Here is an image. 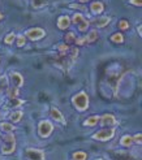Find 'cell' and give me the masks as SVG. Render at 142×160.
I'll return each instance as SVG.
<instances>
[{
    "label": "cell",
    "mask_w": 142,
    "mask_h": 160,
    "mask_svg": "<svg viewBox=\"0 0 142 160\" xmlns=\"http://www.w3.org/2000/svg\"><path fill=\"white\" fill-rule=\"evenodd\" d=\"M119 28H120L121 30H127V29H129V22H128L127 20H121V21L119 22Z\"/></svg>",
    "instance_id": "27"
},
{
    "label": "cell",
    "mask_w": 142,
    "mask_h": 160,
    "mask_svg": "<svg viewBox=\"0 0 142 160\" xmlns=\"http://www.w3.org/2000/svg\"><path fill=\"white\" fill-rule=\"evenodd\" d=\"M0 129L5 133H12L14 130V125H12L11 122H2L0 124Z\"/></svg>",
    "instance_id": "15"
},
{
    "label": "cell",
    "mask_w": 142,
    "mask_h": 160,
    "mask_svg": "<svg viewBox=\"0 0 142 160\" xmlns=\"http://www.w3.org/2000/svg\"><path fill=\"white\" fill-rule=\"evenodd\" d=\"M0 139H2V137H0Z\"/></svg>",
    "instance_id": "38"
},
{
    "label": "cell",
    "mask_w": 142,
    "mask_h": 160,
    "mask_svg": "<svg viewBox=\"0 0 142 160\" xmlns=\"http://www.w3.org/2000/svg\"><path fill=\"white\" fill-rule=\"evenodd\" d=\"M77 25H78V30H80V31H85V30H88V28H89V21L84 18L82 21L78 22Z\"/></svg>",
    "instance_id": "20"
},
{
    "label": "cell",
    "mask_w": 142,
    "mask_h": 160,
    "mask_svg": "<svg viewBox=\"0 0 142 160\" xmlns=\"http://www.w3.org/2000/svg\"><path fill=\"white\" fill-rule=\"evenodd\" d=\"M133 138V142H136V143H142V135L138 133V134H136L134 137H132Z\"/></svg>",
    "instance_id": "31"
},
{
    "label": "cell",
    "mask_w": 142,
    "mask_h": 160,
    "mask_svg": "<svg viewBox=\"0 0 142 160\" xmlns=\"http://www.w3.org/2000/svg\"><path fill=\"white\" fill-rule=\"evenodd\" d=\"M120 143L124 147H129L133 143V138L130 137V135H124V137H121V139H120Z\"/></svg>",
    "instance_id": "16"
},
{
    "label": "cell",
    "mask_w": 142,
    "mask_h": 160,
    "mask_svg": "<svg viewBox=\"0 0 142 160\" xmlns=\"http://www.w3.org/2000/svg\"><path fill=\"white\" fill-rule=\"evenodd\" d=\"M11 77H12V81H13L16 87H21L23 85V78H22V76L20 73H16V72H13V73L11 74Z\"/></svg>",
    "instance_id": "11"
},
{
    "label": "cell",
    "mask_w": 142,
    "mask_h": 160,
    "mask_svg": "<svg viewBox=\"0 0 142 160\" xmlns=\"http://www.w3.org/2000/svg\"><path fill=\"white\" fill-rule=\"evenodd\" d=\"M81 3H86V2H89V0H80Z\"/></svg>",
    "instance_id": "35"
},
{
    "label": "cell",
    "mask_w": 142,
    "mask_h": 160,
    "mask_svg": "<svg viewBox=\"0 0 142 160\" xmlns=\"http://www.w3.org/2000/svg\"><path fill=\"white\" fill-rule=\"evenodd\" d=\"M50 115H51V117L55 120V121H59V122H61V124H65L64 116H63V113H61V112H60L58 108L52 107V108H51V112H50Z\"/></svg>",
    "instance_id": "8"
},
{
    "label": "cell",
    "mask_w": 142,
    "mask_h": 160,
    "mask_svg": "<svg viewBox=\"0 0 142 160\" xmlns=\"http://www.w3.org/2000/svg\"><path fill=\"white\" fill-rule=\"evenodd\" d=\"M16 148V138L13 133H7L4 137V145L2 147V152L4 155H9L12 154Z\"/></svg>",
    "instance_id": "2"
},
{
    "label": "cell",
    "mask_w": 142,
    "mask_h": 160,
    "mask_svg": "<svg viewBox=\"0 0 142 160\" xmlns=\"http://www.w3.org/2000/svg\"><path fill=\"white\" fill-rule=\"evenodd\" d=\"M76 43H77L78 46H82V44L86 43V41H85V38H80V39H77V41H76Z\"/></svg>",
    "instance_id": "33"
},
{
    "label": "cell",
    "mask_w": 142,
    "mask_h": 160,
    "mask_svg": "<svg viewBox=\"0 0 142 160\" xmlns=\"http://www.w3.org/2000/svg\"><path fill=\"white\" fill-rule=\"evenodd\" d=\"M25 41H26L25 37H23V35H18L17 37V46L18 47H22L23 44H25Z\"/></svg>",
    "instance_id": "28"
},
{
    "label": "cell",
    "mask_w": 142,
    "mask_h": 160,
    "mask_svg": "<svg viewBox=\"0 0 142 160\" xmlns=\"http://www.w3.org/2000/svg\"><path fill=\"white\" fill-rule=\"evenodd\" d=\"M9 87H8V78L7 76H2L0 77V92L7 91Z\"/></svg>",
    "instance_id": "14"
},
{
    "label": "cell",
    "mask_w": 142,
    "mask_h": 160,
    "mask_svg": "<svg viewBox=\"0 0 142 160\" xmlns=\"http://www.w3.org/2000/svg\"><path fill=\"white\" fill-rule=\"evenodd\" d=\"M82 20H84V17H82V14H80V13H76L73 16V22L74 23H78V22L82 21Z\"/></svg>",
    "instance_id": "29"
},
{
    "label": "cell",
    "mask_w": 142,
    "mask_h": 160,
    "mask_svg": "<svg viewBox=\"0 0 142 160\" xmlns=\"http://www.w3.org/2000/svg\"><path fill=\"white\" fill-rule=\"evenodd\" d=\"M72 102H73V106L78 111H85L89 107V98H88V95H86V92H84V91L76 94Z\"/></svg>",
    "instance_id": "1"
},
{
    "label": "cell",
    "mask_w": 142,
    "mask_h": 160,
    "mask_svg": "<svg viewBox=\"0 0 142 160\" xmlns=\"http://www.w3.org/2000/svg\"><path fill=\"white\" fill-rule=\"evenodd\" d=\"M76 41V37H74V33H68L65 34V42L67 43H72Z\"/></svg>",
    "instance_id": "26"
},
{
    "label": "cell",
    "mask_w": 142,
    "mask_h": 160,
    "mask_svg": "<svg viewBox=\"0 0 142 160\" xmlns=\"http://www.w3.org/2000/svg\"><path fill=\"white\" fill-rule=\"evenodd\" d=\"M103 9H104V7H103V4H102L100 2H95V3L91 4V12L93 13L99 14V13L103 12Z\"/></svg>",
    "instance_id": "12"
},
{
    "label": "cell",
    "mask_w": 142,
    "mask_h": 160,
    "mask_svg": "<svg viewBox=\"0 0 142 160\" xmlns=\"http://www.w3.org/2000/svg\"><path fill=\"white\" fill-rule=\"evenodd\" d=\"M73 160H86V152L84 151H77L73 154Z\"/></svg>",
    "instance_id": "23"
},
{
    "label": "cell",
    "mask_w": 142,
    "mask_h": 160,
    "mask_svg": "<svg viewBox=\"0 0 142 160\" xmlns=\"http://www.w3.org/2000/svg\"><path fill=\"white\" fill-rule=\"evenodd\" d=\"M97 160H102V159H97Z\"/></svg>",
    "instance_id": "37"
},
{
    "label": "cell",
    "mask_w": 142,
    "mask_h": 160,
    "mask_svg": "<svg viewBox=\"0 0 142 160\" xmlns=\"http://www.w3.org/2000/svg\"><path fill=\"white\" fill-rule=\"evenodd\" d=\"M111 21V18L108 17V16H100V17L95 18L93 21V23L95 25L97 28H104L106 25H108V22Z\"/></svg>",
    "instance_id": "9"
},
{
    "label": "cell",
    "mask_w": 142,
    "mask_h": 160,
    "mask_svg": "<svg viewBox=\"0 0 142 160\" xmlns=\"http://www.w3.org/2000/svg\"><path fill=\"white\" fill-rule=\"evenodd\" d=\"M138 34L142 35V29H141V26H138Z\"/></svg>",
    "instance_id": "34"
},
{
    "label": "cell",
    "mask_w": 142,
    "mask_h": 160,
    "mask_svg": "<svg viewBox=\"0 0 142 160\" xmlns=\"http://www.w3.org/2000/svg\"><path fill=\"white\" fill-rule=\"evenodd\" d=\"M69 25H70V18L68 16H61V17H59V20H58V28L59 29L64 30V29L69 28Z\"/></svg>",
    "instance_id": "10"
},
{
    "label": "cell",
    "mask_w": 142,
    "mask_h": 160,
    "mask_svg": "<svg viewBox=\"0 0 142 160\" xmlns=\"http://www.w3.org/2000/svg\"><path fill=\"white\" fill-rule=\"evenodd\" d=\"M25 156L28 160H44V152L38 148H26Z\"/></svg>",
    "instance_id": "5"
},
{
    "label": "cell",
    "mask_w": 142,
    "mask_h": 160,
    "mask_svg": "<svg viewBox=\"0 0 142 160\" xmlns=\"http://www.w3.org/2000/svg\"><path fill=\"white\" fill-rule=\"evenodd\" d=\"M14 39H16V35H14L13 33H11V34H8V35L5 37V39H4V42H5L7 44H12V43L14 42Z\"/></svg>",
    "instance_id": "25"
},
{
    "label": "cell",
    "mask_w": 142,
    "mask_h": 160,
    "mask_svg": "<svg viewBox=\"0 0 142 160\" xmlns=\"http://www.w3.org/2000/svg\"><path fill=\"white\" fill-rule=\"evenodd\" d=\"M99 121H100V125L111 128V126H114L116 124V118L112 115H103L102 117H99Z\"/></svg>",
    "instance_id": "7"
},
{
    "label": "cell",
    "mask_w": 142,
    "mask_h": 160,
    "mask_svg": "<svg viewBox=\"0 0 142 160\" xmlns=\"http://www.w3.org/2000/svg\"><path fill=\"white\" fill-rule=\"evenodd\" d=\"M0 20H2V13H0Z\"/></svg>",
    "instance_id": "36"
},
{
    "label": "cell",
    "mask_w": 142,
    "mask_h": 160,
    "mask_svg": "<svg viewBox=\"0 0 142 160\" xmlns=\"http://www.w3.org/2000/svg\"><path fill=\"white\" fill-rule=\"evenodd\" d=\"M115 135V129L111 128H107V129H102L99 132H97L95 134H93V139L95 141H108L111 139Z\"/></svg>",
    "instance_id": "3"
},
{
    "label": "cell",
    "mask_w": 142,
    "mask_h": 160,
    "mask_svg": "<svg viewBox=\"0 0 142 160\" xmlns=\"http://www.w3.org/2000/svg\"><path fill=\"white\" fill-rule=\"evenodd\" d=\"M58 50L61 51V52H67L69 50V46H67V44H59L58 46Z\"/></svg>",
    "instance_id": "30"
},
{
    "label": "cell",
    "mask_w": 142,
    "mask_h": 160,
    "mask_svg": "<svg viewBox=\"0 0 142 160\" xmlns=\"http://www.w3.org/2000/svg\"><path fill=\"white\" fill-rule=\"evenodd\" d=\"M98 122H99V116H91V117H88L85 120L84 125L85 126H94V125H97Z\"/></svg>",
    "instance_id": "13"
},
{
    "label": "cell",
    "mask_w": 142,
    "mask_h": 160,
    "mask_svg": "<svg viewBox=\"0 0 142 160\" xmlns=\"http://www.w3.org/2000/svg\"><path fill=\"white\" fill-rule=\"evenodd\" d=\"M7 92H8V95H9V99H13V98H17V97H18V89H17V87H13V89H8Z\"/></svg>",
    "instance_id": "24"
},
{
    "label": "cell",
    "mask_w": 142,
    "mask_h": 160,
    "mask_svg": "<svg viewBox=\"0 0 142 160\" xmlns=\"http://www.w3.org/2000/svg\"><path fill=\"white\" fill-rule=\"evenodd\" d=\"M98 38V31L97 30H91L90 31V34L88 35V37H85V41H86V43H91V42H94L95 39Z\"/></svg>",
    "instance_id": "18"
},
{
    "label": "cell",
    "mask_w": 142,
    "mask_h": 160,
    "mask_svg": "<svg viewBox=\"0 0 142 160\" xmlns=\"http://www.w3.org/2000/svg\"><path fill=\"white\" fill-rule=\"evenodd\" d=\"M26 35L29 39H31V41H38V39H42L46 35V33L42 28H33V29H29L26 31Z\"/></svg>",
    "instance_id": "6"
},
{
    "label": "cell",
    "mask_w": 142,
    "mask_h": 160,
    "mask_svg": "<svg viewBox=\"0 0 142 160\" xmlns=\"http://www.w3.org/2000/svg\"><path fill=\"white\" fill-rule=\"evenodd\" d=\"M22 115H23V112H22V111H14L13 113H11L9 118L12 120L13 122H18L22 118Z\"/></svg>",
    "instance_id": "17"
},
{
    "label": "cell",
    "mask_w": 142,
    "mask_h": 160,
    "mask_svg": "<svg viewBox=\"0 0 142 160\" xmlns=\"http://www.w3.org/2000/svg\"><path fill=\"white\" fill-rule=\"evenodd\" d=\"M31 3H33L34 8H42L48 3V0H31Z\"/></svg>",
    "instance_id": "22"
},
{
    "label": "cell",
    "mask_w": 142,
    "mask_h": 160,
    "mask_svg": "<svg viewBox=\"0 0 142 160\" xmlns=\"http://www.w3.org/2000/svg\"><path fill=\"white\" fill-rule=\"evenodd\" d=\"M21 104H23V100L18 99V98H13V99L9 100V103H8V106L9 107H18Z\"/></svg>",
    "instance_id": "21"
},
{
    "label": "cell",
    "mask_w": 142,
    "mask_h": 160,
    "mask_svg": "<svg viewBox=\"0 0 142 160\" xmlns=\"http://www.w3.org/2000/svg\"><path fill=\"white\" fill-rule=\"evenodd\" d=\"M130 4L136 5V7H141L142 5V0H130Z\"/></svg>",
    "instance_id": "32"
},
{
    "label": "cell",
    "mask_w": 142,
    "mask_h": 160,
    "mask_svg": "<svg viewBox=\"0 0 142 160\" xmlns=\"http://www.w3.org/2000/svg\"><path fill=\"white\" fill-rule=\"evenodd\" d=\"M52 130H53V126L48 120H43V121H41L38 125V132L42 138H47L48 135H51Z\"/></svg>",
    "instance_id": "4"
},
{
    "label": "cell",
    "mask_w": 142,
    "mask_h": 160,
    "mask_svg": "<svg viewBox=\"0 0 142 160\" xmlns=\"http://www.w3.org/2000/svg\"><path fill=\"white\" fill-rule=\"evenodd\" d=\"M111 41L114 43H123L124 42V35L121 33H116V34H114L111 37Z\"/></svg>",
    "instance_id": "19"
}]
</instances>
